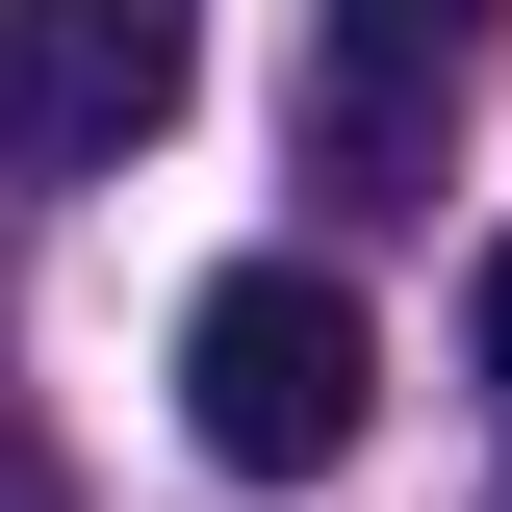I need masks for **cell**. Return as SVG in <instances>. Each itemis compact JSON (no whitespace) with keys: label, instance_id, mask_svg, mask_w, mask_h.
I'll list each match as a JSON object with an SVG mask.
<instances>
[{"label":"cell","instance_id":"obj_1","mask_svg":"<svg viewBox=\"0 0 512 512\" xmlns=\"http://www.w3.org/2000/svg\"><path fill=\"white\" fill-rule=\"evenodd\" d=\"M359 410H384V359H359V282H333V256H231L180 308V436L231 461V487H333Z\"/></svg>","mask_w":512,"mask_h":512},{"label":"cell","instance_id":"obj_2","mask_svg":"<svg viewBox=\"0 0 512 512\" xmlns=\"http://www.w3.org/2000/svg\"><path fill=\"white\" fill-rule=\"evenodd\" d=\"M205 77V0H0V205L52 180H128Z\"/></svg>","mask_w":512,"mask_h":512},{"label":"cell","instance_id":"obj_3","mask_svg":"<svg viewBox=\"0 0 512 512\" xmlns=\"http://www.w3.org/2000/svg\"><path fill=\"white\" fill-rule=\"evenodd\" d=\"M461 52H487V0H333L308 26V180L333 205H410L461 128Z\"/></svg>","mask_w":512,"mask_h":512},{"label":"cell","instance_id":"obj_4","mask_svg":"<svg viewBox=\"0 0 512 512\" xmlns=\"http://www.w3.org/2000/svg\"><path fill=\"white\" fill-rule=\"evenodd\" d=\"M0 512H52V461H26V436H0Z\"/></svg>","mask_w":512,"mask_h":512},{"label":"cell","instance_id":"obj_5","mask_svg":"<svg viewBox=\"0 0 512 512\" xmlns=\"http://www.w3.org/2000/svg\"><path fill=\"white\" fill-rule=\"evenodd\" d=\"M487 384H512V256H487Z\"/></svg>","mask_w":512,"mask_h":512}]
</instances>
